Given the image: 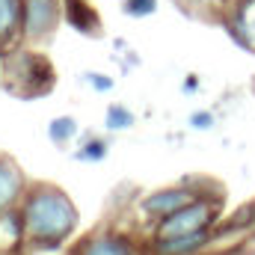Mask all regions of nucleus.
Returning a JSON list of instances; mask_svg holds the SVG:
<instances>
[{"mask_svg": "<svg viewBox=\"0 0 255 255\" xmlns=\"http://www.w3.org/2000/svg\"><path fill=\"white\" fill-rule=\"evenodd\" d=\"M3 71H6V86L24 98H39L54 86V68L42 54L15 51L12 57H6Z\"/></svg>", "mask_w": 255, "mask_h": 255, "instance_id": "2", "label": "nucleus"}, {"mask_svg": "<svg viewBox=\"0 0 255 255\" xmlns=\"http://www.w3.org/2000/svg\"><path fill=\"white\" fill-rule=\"evenodd\" d=\"M193 199H199V196H196L190 187H166V190H157V193H151V196H145V199L139 202V208H142V214L163 220V217L175 214L178 208L190 205Z\"/></svg>", "mask_w": 255, "mask_h": 255, "instance_id": "5", "label": "nucleus"}, {"mask_svg": "<svg viewBox=\"0 0 255 255\" xmlns=\"http://www.w3.org/2000/svg\"><path fill=\"white\" fill-rule=\"evenodd\" d=\"M190 125L208 130V128L214 125V116H211V113H205V110H202V113H193V116H190Z\"/></svg>", "mask_w": 255, "mask_h": 255, "instance_id": "17", "label": "nucleus"}, {"mask_svg": "<svg viewBox=\"0 0 255 255\" xmlns=\"http://www.w3.org/2000/svg\"><path fill=\"white\" fill-rule=\"evenodd\" d=\"M24 232L33 250H57L77 229V208L60 187L39 184L24 202Z\"/></svg>", "mask_w": 255, "mask_h": 255, "instance_id": "1", "label": "nucleus"}, {"mask_svg": "<svg viewBox=\"0 0 255 255\" xmlns=\"http://www.w3.org/2000/svg\"><path fill=\"white\" fill-rule=\"evenodd\" d=\"M86 83L92 86V89H98V92H107V89H113V80L110 77H101V74H86Z\"/></svg>", "mask_w": 255, "mask_h": 255, "instance_id": "16", "label": "nucleus"}, {"mask_svg": "<svg viewBox=\"0 0 255 255\" xmlns=\"http://www.w3.org/2000/svg\"><path fill=\"white\" fill-rule=\"evenodd\" d=\"M157 9V0H125V12L133 18H145Z\"/></svg>", "mask_w": 255, "mask_h": 255, "instance_id": "15", "label": "nucleus"}, {"mask_svg": "<svg viewBox=\"0 0 255 255\" xmlns=\"http://www.w3.org/2000/svg\"><path fill=\"white\" fill-rule=\"evenodd\" d=\"M63 9H65V21L83 33V36H95L101 30V18L95 12V6L89 0H63Z\"/></svg>", "mask_w": 255, "mask_h": 255, "instance_id": "10", "label": "nucleus"}, {"mask_svg": "<svg viewBox=\"0 0 255 255\" xmlns=\"http://www.w3.org/2000/svg\"><path fill=\"white\" fill-rule=\"evenodd\" d=\"M104 125H107V130H125V128L133 125V113H130L128 107H122V104H113V107L107 110Z\"/></svg>", "mask_w": 255, "mask_h": 255, "instance_id": "12", "label": "nucleus"}, {"mask_svg": "<svg viewBox=\"0 0 255 255\" xmlns=\"http://www.w3.org/2000/svg\"><path fill=\"white\" fill-rule=\"evenodd\" d=\"M226 30L235 36V42L255 51V0H241L238 3L235 15L226 21Z\"/></svg>", "mask_w": 255, "mask_h": 255, "instance_id": "8", "label": "nucleus"}, {"mask_svg": "<svg viewBox=\"0 0 255 255\" xmlns=\"http://www.w3.org/2000/svg\"><path fill=\"white\" fill-rule=\"evenodd\" d=\"M77 133V125H74V119H68V116H60V119H54L51 125H48V136L54 139V142H65V139H71Z\"/></svg>", "mask_w": 255, "mask_h": 255, "instance_id": "13", "label": "nucleus"}, {"mask_svg": "<svg viewBox=\"0 0 255 255\" xmlns=\"http://www.w3.org/2000/svg\"><path fill=\"white\" fill-rule=\"evenodd\" d=\"M74 157H77V160H104V157H107V142H104V139H89Z\"/></svg>", "mask_w": 255, "mask_h": 255, "instance_id": "14", "label": "nucleus"}, {"mask_svg": "<svg viewBox=\"0 0 255 255\" xmlns=\"http://www.w3.org/2000/svg\"><path fill=\"white\" fill-rule=\"evenodd\" d=\"M71 255H136V247L125 235H92L80 241Z\"/></svg>", "mask_w": 255, "mask_h": 255, "instance_id": "6", "label": "nucleus"}, {"mask_svg": "<svg viewBox=\"0 0 255 255\" xmlns=\"http://www.w3.org/2000/svg\"><path fill=\"white\" fill-rule=\"evenodd\" d=\"M60 18V0H24V39H45Z\"/></svg>", "mask_w": 255, "mask_h": 255, "instance_id": "4", "label": "nucleus"}, {"mask_svg": "<svg viewBox=\"0 0 255 255\" xmlns=\"http://www.w3.org/2000/svg\"><path fill=\"white\" fill-rule=\"evenodd\" d=\"M24 196V175L15 166V160L0 154V214L12 211V205Z\"/></svg>", "mask_w": 255, "mask_h": 255, "instance_id": "9", "label": "nucleus"}, {"mask_svg": "<svg viewBox=\"0 0 255 255\" xmlns=\"http://www.w3.org/2000/svg\"><path fill=\"white\" fill-rule=\"evenodd\" d=\"M211 229H199L187 235H175V238H154V253L157 255H196L211 244Z\"/></svg>", "mask_w": 255, "mask_h": 255, "instance_id": "7", "label": "nucleus"}, {"mask_svg": "<svg viewBox=\"0 0 255 255\" xmlns=\"http://www.w3.org/2000/svg\"><path fill=\"white\" fill-rule=\"evenodd\" d=\"M253 205H255V202H253Z\"/></svg>", "mask_w": 255, "mask_h": 255, "instance_id": "18", "label": "nucleus"}, {"mask_svg": "<svg viewBox=\"0 0 255 255\" xmlns=\"http://www.w3.org/2000/svg\"><path fill=\"white\" fill-rule=\"evenodd\" d=\"M223 196H214V199H193L190 205L178 208L175 214L163 217L154 229V238H175V235H187V232H199V229H211L214 220H217V208H220Z\"/></svg>", "mask_w": 255, "mask_h": 255, "instance_id": "3", "label": "nucleus"}, {"mask_svg": "<svg viewBox=\"0 0 255 255\" xmlns=\"http://www.w3.org/2000/svg\"><path fill=\"white\" fill-rule=\"evenodd\" d=\"M24 36V0H0V45Z\"/></svg>", "mask_w": 255, "mask_h": 255, "instance_id": "11", "label": "nucleus"}]
</instances>
